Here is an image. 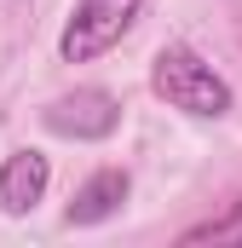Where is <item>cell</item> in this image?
Masks as SVG:
<instances>
[{
    "label": "cell",
    "instance_id": "5",
    "mask_svg": "<svg viewBox=\"0 0 242 248\" xmlns=\"http://www.w3.org/2000/svg\"><path fill=\"white\" fill-rule=\"evenodd\" d=\"M127 190H133L127 168H98L87 185L75 190V202H69V225H104V219H116L121 202H127Z\"/></svg>",
    "mask_w": 242,
    "mask_h": 248
},
{
    "label": "cell",
    "instance_id": "1",
    "mask_svg": "<svg viewBox=\"0 0 242 248\" xmlns=\"http://www.w3.org/2000/svg\"><path fill=\"white\" fill-rule=\"evenodd\" d=\"M150 93L162 104H173L184 116H225L231 110V87L208 58H196L190 46H162L150 63Z\"/></svg>",
    "mask_w": 242,
    "mask_h": 248
},
{
    "label": "cell",
    "instance_id": "2",
    "mask_svg": "<svg viewBox=\"0 0 242 248\" xmlns=\"http://www.w3.org/2000/svg\"><path fill=\"white\" fill-rule=\"evenodd\" d=\"M138 6L144 0H75V12H69V23L58 35L63 63H92L98 52H110L121 35L133 29Z\"/></svg>",
    "mask_w": 242,
    "mask_h": 248
},
{
    "label": "cell",
    "instance_id": "6",
    "mask_svg": "<svg viewBox=\"0 0 242 248\" xmlns=\"http://www.w3.org/2000/svg\"><path fill=\"white\" fill-rule=\"evenodd\" d=\"M179 243H242V196L231 202L225 219H208V225H190Z\"/></svg>",
    "mask_w": 242,
    "mask_h": 248
},
{
    "label": "cell",
    "instance_id": "4",
    "mask_svg": "<svg viewBox=\"0 0 242 248\" xmlns=\"http://www.w3.org/2000/svg\"><path fill=\"white\" fill-rule=\"evenodd\" d=\"M46 179H52V162L41 150H12L0 162V208L6 214H35V202L46 196Z\"/></svg>",
    "mask_w": 242,
    "mask_h": 248
},
{
    "label": "cell",
    "instance_id": "3",
    "mask_svg": "<svg viewBox=\"0 0 242 248\" xmlns=\"http://www.w3.org/2000/svg\"><path fill=\"white\" fill-rule=\"evenodd\" d=\"M41 122L52 127L58 139L92 144V139H110L121 127V98L104 93V87H75V93H63V98H52V104L41 110Z\"/></svg>",
    "mask_w": 242,
    "mask_h": 248
}]
</instances>
